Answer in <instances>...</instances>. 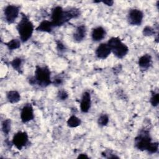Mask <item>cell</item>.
Segmentation results:
<instances>
[{"instance_id":"52a82bcc","label":"cell","mask_w":159,"mask_h":159,"mask_svg":"<svg viewBox=\"0 0 159 159\" xmlns=\"http://www.w3.org/2000/svg\"><path fill=\"white\" fill-rule=\"evenodd\" d=\"M12 143L18 150H21L28 142V135L25 132H18L12 139Z\"/></svg>"},{"instance_id":"484cf974","label":"cell","mask_w":159,"mask_h":159,"mask_svg":"<svg viewBox=\"0 0 159 159\" xmlns=\"http://www.w3.org/2000/svg\"><path fill=\"white\" fill-rule=\"evenodd\" d=\"M53 83L54 84V85L55 86H58L60 84L62 83V80L61 78H56L55 79V80L53 81Z\"/></svg>"},{"instance_id":"8fae6325","label":"cell","mask_w":159,"mask_h":159,"mask_svg":"<svg viewBox=\"0 0 159 159\" xmlns=\"http://www.w3.org/2000/svg\"><path fill=\"white\" fill-rule=\"evenodd\" d=\"M91 107V95L90 93L86 91L83 93L81 104L80 108L83 112H88Z\"/></svg>"},{"instance_id":"5b68a950","label":"cell","mask_w":159,"mask_h":159,"mask_svg":"<svg viewBox=\"0 0 159 159\" xmlns=\"http://www.w3.org/2000/svg\"><path fill=\"white\" fill-rule=\"evenodd\" d=\"M51 22L53 27L60 26L66 23L65 18V10L60 6L54 7L52 12Z\"/></svg>"},{"instance_id":"6da1fadb","label":"cell","mask_w":159,"mask_h":159,"mask_svg":"<svg viewBox=\"0 0 159 159\" xmlns=\"http://www.w3.org/2000/svg\"><path fill=\"white\" fill-rule=\"evenodd\" d=\"M29 83L32 84H37L42 87H46L52 83L50 80V71L47 66H36L34 77L29 80Z\"/></svg>"},{"instance_id":"4316f807","label":"cell","mask_w":159,"mask_h":159,"mask_svg":"<svg viewBox=\"0 0 159 159\" xmlns=\"http://www.w3.org/2000/svg\"><path fill=\"white\" fill-rule=\"evenodd\" d=\"M57 48H58V50L62 51V50H63L65 49V47H64L63 44H62L60 42H57Z\"/></svg>"},{"instance_id":"e0dca14e","label":"cell","mask_w":159,"mask_h":159,"mask_svg":"<svg viewBox=\"0 0 159 159\" xmlns=\"http://www.w3.org/2000/svg\"><path fill=\"white\" fill-rule=\"evenodd\" d=\"M81 123L80 119L75 116H71L67 120V125L70 127H76Z\"/></svg>"},{"instance_id":"d4e9b609","label":"cell","mask_w":159,"mask_h":159,"mask_svg":"<svg viewBox=\"0 0 159 159\" xmlns=\"http://www.w3.org/2000/svg\"><path fill=\"white\" fill-rule=\"evenodd\" d=\"M68 94L67 93V92L64 90V89H61L60 91H58V98L60 100H65L68 98Z\"/></svg>"},{"instance_id":"44dd1931","label":"cell","mask_w":159,"mask_h":159,"mask_svg":"<svg viewBox=\"0 0 159 159\" xmlns=\"http://www.w3.org/2000/svg\"><path fill=\"white\" fill-rule=\"evenodd\" d=\"M158 143L151 142L146 150H147L148 152L150 153H155L158 151Z\"/></svg>"},{"instance_id":"7402d4cb","label":"cell","mask_w":159,"mask_h":159,"mask_svg":"<svg viewBox=\"0 0 159 159\" xmlns=\"http://www.w3.org/2000/svg\"><path fill=\"white\" fill-rule=\"evenodd\" d=\"M108 122H109V117L106 114L101 115L98 120V123L100 126L106 125Z\"/></svg>"},{"instance_id":"277c9868","label":"cell","mask_w":159,"mask_h":159,"mask_svg":"<svg viewBox=\"0 0 159 159\" xmlns=\"http://www.w3.org/2000/svg\"><path fill=\"white\" fill-rule=\"evenodd\" d=\"M151 140L152 139L148 131L142 130L140 134L135 138V146L139 150H146L151 143Z\"/></svg>"},{"instance_id":"d6986e66","label":"cell","mask_w":159,"mask_h":159,"mask_svg":"<svg viewBox=\"0 0 159 159\" xmlns=\"http://www.w3.org/2000/svg\"><path fill=\"white\" fill-rule=\"evenodd\" d=\"M22 62V61L20 58H16L11 62V64L14 70H16L18 72L20 73Z\"/></svg>"},{"instance_id":"8992f818","label":"cell","mask_w":159,"mask_h":159,"mask_svg":"<svg viewBox=\"0 0 159 159\" xmlns=\"http://www.w3.org/2000/svg\"><path fill=\"white\" fill-rule=\"evenodd\" d=\"M6 20L8 24L13 23L19 14V7L15 5L7 6L4 11Z\"/></svg>"},{"instance_id":"3957f363","label":"cell","mask_w":159,"mask_h":159,"mask_svg":"<svg viewBox=\"0 0 159 159\" xmlns=\"http://www.w3.org/2000/svg\"><path fill=\"white\" fill-rule=\"evenodd\" d=\"M107 44L113 54L119 58H123L129 52L128 47L122 43L119 37L111 38Z\"/></svg>"},{"instance_id":"30bf717a","label":"cell","mask_w":159,"mask_h":159,"mask_svg":"<svg viewBox=\"0 0 159 159\" xmlns=\"http://www.w3.org/2000/svg\"><path fill=\"white\" fill-rule=\"evenodd\" d=\"M111 50L107 43H101L96 50V55L98 58L101 59L106 58L111 53Z\"/></svg>"},{"instance_id":"ac0fdd59","label":"cell","mask_w":159,"mask_h":159,"mask_svg":"<svg viewBox=\"0 0 159 159\" xmlns=\"http://www.w3.org/2000/svg\"><path fill=\"white\" fill-rule=\"evenodd\" d=\"M5 44L9 50H11L17 49L20 46V41L18 39H12L9 42H8L7 43H5Z\"/></svg>"},{"instance_id":"7c38bea8","label":"cell","mask_w":159,"mask_h":159,"mask_svg":"<svg viewBox=\"0 0 159 159\" xmlns=\"http://www.w3.org/2000/svg\"><path fill=\"white\" fill-rule=\"evenodd\" d=\"M86 34V29L84 25H81L77 27L73 34V39L76 42H80L85 37Z\"/></svg>"},{"instance_id":"83f0119b","label":"cell","mask_w":159,"mask_h":159,"mask_svg":"<svg viewBox=\"0 0 159 159\" xmlns=\"http://www.w3.org/2000/svg\"><path fill=\"white\" fill-rule=\"evenodd\" d=\"M102 3L106 4L107 6H112L113 3H114V1H101Z\"/></svg>"},{"instance_id":"5bb4252c","label":"cell","mask_w":159,"mask_h":159,"mask_svg":"<svg viewBox=\"0 0 159 159\" xmlns=\"http://www.w3.org/2000/svg\"><path fill=\"white\" fill-rule=\"evenodd\" d=\"M106 35V30L102 27H98L92 31L91 37L94 41L99 42L103 39Z\"/></svg>"},{"instance_id":"9a60e30c","label":"cell","mask_w":159,"mask_h":159,"mask_svg":"<svg viewBox=\"0 0 159 159\" xmlns=\"http://www.w3.org/2000/svg\"><path fill=\"white\" fill-rule=\"evenodd\" d=\"M53 27V25H52L51 21L43 20L36 28V30L50 33L52 32Z\"/></svg>"},{"instance_id":"cb8c5ba5","label":"cell","mask_w":159,"mask_h":159,"mask_svg":"<svg viewBox=\"0 0 159 159\" xmlns=\"http://www.w3.org/2000/svg\"><path fill=\"white\" fill-rule=\"evenodd\" d=\"M155 29L152 27L146 26L143 30V34L145 36H151L155 34Z\"/></svg>"},{"instance_id":"603a6c76","label":"cell","mask_w":159,"mask_h":159,"mask_svg":"<svg viewBox=\"0 0 159 159\" xmlns=\"http://www.w3.org/2000/svg\"><path fill=\"white\" fill-rule=\"evenodd\" d=\"M151 104L153 106H157L159 103V94L158 93H152V96L150 99Z\"/></svg>"},{"instance_id":"ffe728a7","label":"cell","mask_w":159,"mask_h":159,"mask_svg":"<svg viewBox=\"0 0 159 159\" xmlns=\"http://www.w3.org/2000/svg\"><path fill=\"white\" fill-rule=\"evenodd\" d=\"M11 120L7 119L2 123V130L5 135H7L11 130Z\"/></svg>"},{"instance_id":"9c48e42d","label":"cell","mask_w":159,"mask_h":159,"mask_svg":"<svg viewBox=\"0 0 159 159\" xmlns=\"http://www.w3.org/2000/svg\"><path fill=\"white\" fill-rule=\"evenodd\" d=\"M34 118V110L31 104H28L23 107L20 112V119L22 122L25 123Z\"/></svg>"},{"instance_id":"2e32d148","label":"cell","mask_w":159,"mask_h":159,"mask_svg":"<svg viewBox=\"0 0 159 159\" xmlns=\"http://www.w3.org/2000/svg\"><path fill=\"white\" fill-rule=\"evenodd\" d=\"M7 99L11 103H16L20 100V96L16 91H9L6 94Z\"/></svg>"},{"instance_id":"4fadbf2b","label":"cell","mask_w":159,"mask_h":159,"mask_svg":"<svg viewBox=\"0 0 159 159\" xmlns=\"http://www.w3.org/2000/svg\"><path fill=\"white\" fill-rule=\"evenodd\" d=\"M152 57L149 54H145L139 59V65L142 70H147L152 65Z\"/></svg>"},{"instance_id":"ba28073f","label":"cell","mask_w":159,"mask_h":159,"mask_svg":"<svg viewBox=\"0 0 159 159\" xmlns=\"http://www.w3.org/2000/svg\"><path fill=\"white\" fill-rule=\"evenodd\" d=\"M143 13L139 9H131L128 14L129 23L132 25H140L143 19Z\"/></svg>"},{"instance_id":"f1b7e54d","label":"cell","mask_w":159,"mask_h":159,"mask_svg":"<svg viewBox=\"0 0 159 159\" xmlns=\"http://www.w3.org/2000/svg\"><path fill=\"white\" fill-rule=\"evenodd\" d=\"M88 156L86 154H84V153H81L80 154L78 157V158H88Z\"/></svg>"},{"instance_id":"7a4b0ae2","label":"cell","mask_w":159,"mask_h":159,"mask_svg":"<svg viewBox=\"0 0 159 159\" xmlns=\"http://www.w3.org/2000/svg\"><path fill=\"white\" fill-rule=\"evenodd\" d=\"M17 29L19 34L20 40L22 42H27L32 36L34 31V25L30 21L28 17L22 14L21 20L17 25Z\"/></svg>"}]
</instances>
